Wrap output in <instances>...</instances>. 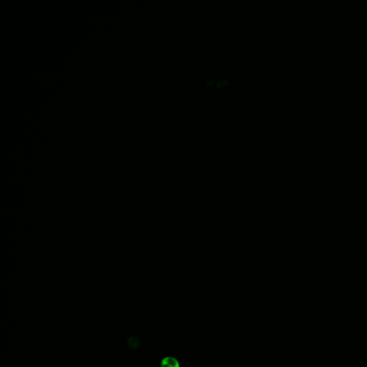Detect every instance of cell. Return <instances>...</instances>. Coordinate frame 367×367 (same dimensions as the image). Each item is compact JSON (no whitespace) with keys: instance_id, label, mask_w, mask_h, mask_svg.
<instances>
[{"instance_id":"6da1fadb","label":"cell","mask_w":367,"mask_h":367,"mask_svg":"<svg viewBox=\"0 0 367 367\" xmlns=\"http://www.w3.org/2000/svg\"><path fill=\"white\" fill-rule=\"evenodd\" d=\"M126 343H127L128 346L129 347V348H131L132 349H139L140 347V346H141V342H140V340L138 339L137 337L135 336H131L129 337V339H127V341H126Z\"/></svg>"}]
</instances>
